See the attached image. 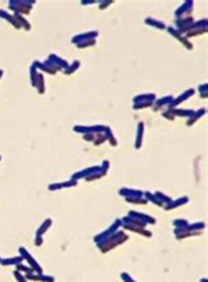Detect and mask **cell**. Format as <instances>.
Segmentation results:
<instances>
[{"label":"cell","mask_w":208,"mask_h":282,"mask_svg":"<svg viewBox=\"0 0 208 282\" xmlns=\"http://www.w3.org/2000/svg\"><path fill=\"white\" fill-rule=\"evenodd\" d=\"M16 277H17V279H18L20 282H25V281H24V278H23V277H21L18 273H16Z\"/></svg>","instance_id":"cell-1"}]
</instances>
